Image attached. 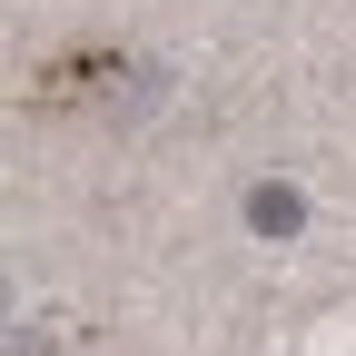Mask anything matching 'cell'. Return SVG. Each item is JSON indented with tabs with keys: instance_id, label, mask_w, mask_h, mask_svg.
Here are the masks:
<instances>
[{
	"instance_id": "1",
	"label": "cell",
	"mask_w": 356,
	"mask_h": 356,
	"mask_svg": "<svg viewBox=\"0 0 356 356\" xmlns=\"http://www.w3.org/2000/svg\"><path fill=\"white\" fill-rule=\"evenodd\" d=\"M248 228L257 238H297L307 228V198L287 188V178H257V188H248Z\"/></svg>"
}]
</instances>
